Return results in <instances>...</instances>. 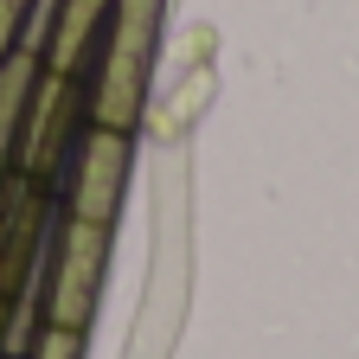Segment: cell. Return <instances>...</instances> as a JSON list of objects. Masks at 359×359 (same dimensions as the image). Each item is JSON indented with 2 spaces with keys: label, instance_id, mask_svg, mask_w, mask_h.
<instances>
[{
  "label": "cell",
  "instance_id": "obj_1",
  "mask_svg": "<svg viewBox=\"0 0 359 359\" xmlns=\"http://www.w3.org/2000/svg\"><path fill=\"white\" fill-rule=\"evenodd\" d=\"M161 26H167V0H109L103 52H97V65H90V77H83V116L97 128L135 135L148 122Z\"/></svg>",
  "mask_w": 359,
  "mask_h": 359
},
{
  "label": "cell",
  "instance_id": "obj_2",
  "mask_svg": "<svg viewBox=\"0 0 359 359\" xmlns=\"http://www.w3.org/2000/svg\"><path fill=\"white\" fill-rule=\"evenodd\" d=\"M109 238H116V224H90V218H71V212L52 218V238H45V257H39V283H32L39 321L90 334V321L103 308V283H109Z\"/></svg>",
  "mask_w": 359,
  "mask_h": 359
},
{
  "label": "cell",
  "instance_id": "obj_3",
  "mask_svg": "<svg viewBox=\"0 0 359 359\" xmlns=\"http://www.w3.org/2000/svg\"><path fill=\"white\" fill-rule=\"evenodd\" d=\"M83 77H58V71H32V97L20 116V142H13V173L32 187L58 193V173L83 135Z\"/></svg>",
  "mask_w": 359,
  "mask_h": 359
},
{
  "label": "cell",
  "instance_id": "obj_4",
  "mask_svg": "<svg viewBox=\"0 0 359 359\" xmlns=\"http://www.w3.org/2000/svg\"><path fill=\"white\" fill-rule=\"evenodd\" d=\"M128 173H135V135L83 122L77 148L58 173V212L90 218V224H116V212L128 199Z\"/></svg>",
  "mask_w": 359,
  "mask_h": 359
},
{
  "label": "cell",
  "instance_id": "obj_5",
  "mask_svg": "<svg viewBox=\"0 0 359 359\" xmlns=\"http://www.w3.org/2000/svg\"><path fill=\"white\" fill-rule=\"evenodd\" d=\"M103 32H109V0H52V20L39 32V71H58V77H90L103 52Z\"/></svg>",
  "mask_w": 359,
  "mask_h": 359
},
{
  "label": "cell",
  "instance_id": "obj_6",
  "mask_svg": "<svg viewBox=\"0 0 359 359\" xmlns=\"http://www.w3.org/2000/svg\"><path fill=\"white\" fill-rule=\"evenodd\" d=\"M26 359H83V334H77V327H52V321H39Z\"/></svg>",
  "mask_w": 359,
  "mask_h": 359
},
{
  "label": "cell",
  "instance_id": "obj_7",
  "mask_svg": "<svg viewBox=\"0 0 359 359\" xmlns=\"http://www.w3.org/2000/svg\"><path fill=\"white\" fill-rule=\"evenodd\" d=\"M39 0H0V58L13 52V45H26V20H32Z\"/></svg>",
  "mask_w": 359,
  "mask_h": 359
}]
</instances>
